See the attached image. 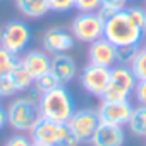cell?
<instances>
[{
    "label": "cell",
    "instance_id": "6da1fadb",
    "mask_svg": "<svg viewBox=\"0 0 146 146\" xmlns=\"http://www.w3.org/2000/svg\"><path fill=\"white\" fill-rule=\"evenodd\" d=\"M40 113L43 119H50L60 124H67L72 113L76 112L74 98L65 86H57L48 93H43L38 100Z\"/></svg>",
    "mask_w": 146,
    "mask_h": 146
},
{
    "label": "cell",
    "instance_id": "7a4b0ae2",
    "mask_svg": "<svg viewBox=\"0 0 146 146\" xmlns=\"http://www.w3.org/2000/svg\"><path fill=\"white\" fill-rule=\"evenodd\" d=\"M144 29H141L125 11L115 12L108 21H105V38L115 46H137L143 40Z\"/></svg>",
    "mask_w": 146,
    "mask_h": 146
},
{
    "label": "cell",
    "instance_id": "3957f363",
    "mask_svg": "<svg viewBox=\"0 0 146 146\" xmlns=\"http://www.w3.org/2000/svg\"><path fill=\"white\" fill-rule=\"evenodd\" d=\"M41 119L38 102L26 96L14 100L7 108V124L21 132H31L36 122Z\"/></svg>",
    "mask_w": 146,
    "mask_h": 146
},
{
    "label": "cell",
    "instance_id": "277c9868",
    "mask_svg": "<svg viewBox=\"0 0 146 146\" xmlns=\"http://www.w3.org/2000/svg\"><path fill=\"white\" fill-rule=\"evenodd\" d=\"M136 83H137V79L132 74V70H131L129 65L115 64L110 69V83H108L102 100H107V102H125L134 93Z\"/></svg>",
    "mask_w": 146,
    "mask_h": 146
},
{
    "label": "cell",
    "instance_id": "5b68a950",
    "mask_svg": "<svg viewBox=\"0 0 146 146\" xmlns=\"http://www.w3.org/2000/svg\"><path fill=\"white\" fill-rule=\"evenodd\" d=\"M72 36L83 43H93L105 36V21L98 12H79L70 24Z\"/></svg>",
    "mask_w": 146,
    "mask_h": 146
},
{
    "label": "cell",
    "instance_id": "8992f818",
    "mask_svg": "<svg viewBox=\"0 0 146 146\" xmlns=\"http://www.w3.org/2000/svg\"><path fill=\"white\" fill-rule=\"evenodd\" d=\"M33 33L24 21H11L0 29V46L12 52L14 55L23 53L31 43Z\"/></svg>",
    "mask_w": 146,
    "mask_h": 146
},
{
    "label": "cell",
    "instance_id": "52a82bcc",
    "mask_svg": "<svg viewBox=\"0 0 146 146\" xmlns=\"http://www.w3.org/2000/svg\"><path fill=\"white\" fill-rule=\"evenodd\" d=\"M98 125H100L98 112L91 110V108L76 110L74 113H72V117L69 119V122H67L69 131L79 139V143L91 141V137H93V134H95Z\"/></svg>",
    "mask_w": 146,
    "mask_h": 146
},
{
    "label": "cell",
    "instance_id": "ba28073f",
    "mask_svg": "<svg viewBox=\"0 0 146 146\" xmlns=\"http://www.w3.org/2000/svg\"><path fill=\"white\" fill-rule=\"evenodd\" d=\"M69 132L70 131H69L67 124H60V122L41 117L36 122V125L31 129V139L38 141V143L50 144V146H62V143Z\"/></svg>",
    "mask_w": 146,
    "mask_h": 146
},
{
    "label": "cell",
    "instance_id": "9c48e42d",
    "mask_svg": "<svg viewBox=\"0 0 146 146\" xmlns=\"http://www.w3.org/2000/svg\"><path fill=\"white\" fill-rule=\"evenodd\" d=\"M79 79H81V86L84 88L86 93L102 98L108 83H110V69L102 67V65H95V64H88L83 69Z\"/></svg>",
    "mask_w": 146,
    "mask_h": 146
},
{
    "label": "cell",
    "instance_id": "30bf717a",
    "mask_svg": "<svg viewBox=\"0 0 146 146\" xmlns=\"http://www.w3.org/2000/svg\"><path fill=\"white\" fill-rule=\"evenodd\" d=\"M132 110H134V107L129 100H125V102H107V100H103L96 112H98L100 122L124 127V125H127V122L132 115Z\"/></svg>",
    "mask_w": 146,
    "mask_h": 146
},
{
    "label": "cell",
    "instance_id": "8fae6325",
    "mask_svg": "<svg viewBox=\"0 0 146 146\" xmlns=\"http://www.w3.org/2000/svg\"><path fill=\"white\" fill-rule=\"evenodd\" d=\"M76 38L72 36V33L62 29V28H50L45 31L41 38L43 50L48 55H57V53H65L69 50L74 48Z\"/></svg>",
    "mask_w": 146,
    "mask_h": 146
},
{
    "label": "cell",
    "instance_id": "7c38bea8",
    "mask_svg": "<svg viewBox=\"0 0 146 146\" xmlns=\"http://www.w3.org/2000/svg\"><path fill=\"white\" fill-rule=\"evenodd\" d=\"M88 55H90V64H95V65L112 69L117 64V46L112 41H108L105 36L90 43Z\"/></svg>",
    "mask_w": 146,
    "mask_h": 146
},
{
    "label": "cell",
    "instance_id": "4fadbf2b",
    "mask_svg": "<svg viewBox=\"0 0 146 146\" xmlns=\"http://www.w3.org/2000/svg\"><path fill=\"white\" fill-rule=\"evenodd\" d=\"M124 141H125L124 129L120 125H112L105 122H100L91 137L93 146H122Z\"/></svg>",
    "mask_w": 146,
    "mask_h": 146
},
{
    "label": "cell",
    "instance_id": "5bb4252c",
    "mask_svg": "<svg viewBox=\"0 0 146 146\" xmlns=\"http://www.w3.org/2000/svg\"><path fill=\"white\" fill-rule=\"evenodd\" d=\"M50 72L55 76L58 84L65 86L67 83H70L76 78V62L67 53H57V55L52 57Z\"/></svg>",
    "mask_w": 146,
    "mask_h": 146
},
{
    "label": "cell",
    "instance_id": "9a60e30c",
    "mask_svg": "<svg viewBox=\"0 0 146 146\" xmlns=\"http://www.w3.org/2000/svg\"><path fill=\"white\" fill-rule=\"evenodd\" d=\"M21 64L28 69V72L33 76V79H36V78L46 74V72H50L52 58L45 50H31L21 58Z\"/></svg>",
    "mask_w": 146,
    "mask_h": 146
},
{
    "label": "cell",
    "instance_id": "2e32d148",
    "mask_svg": "<svg viewBox=\"0 0 146 146\" xmlns=\"http://www.w3.org/2000/svg\"><path fill=\"white\" fill-rule=\"evenodd\" d=\"M16 7L28 19H40L50 12L48 0H16Z\"/></svg>",
    "mask_w": 146,
    "mask_h": 146
},
{
    "label": "cell",
    "instance_id": "e0dca14e",
    "mask_svg": "<svg viewBox=\"0 0 146 146\" xmlns=\"http://www.w3.org/2000/svg\"><path fill=\"white\" fill-rule=\"evenodd\" d=\"M127 127L134 136L146 137V105L134 107L132 115L127 122Z\"/></svg>",
    "mask_w": 146,
    "mask_h": 146
},
{
    "label": "cell",
    "instance_id": "ac0fdd59",
    "mask_svg": "<svg viewBox=\"0 0 146 146\" xmlns=\"http://www.w3.org/2000/svg\"><path fill=\"white\" fill-rule=\"evenodd\" d=\"M11 78H12V81H14V84L17 86V90L19 91H24V90H29L31 86H33V83H35V79H33V76L28 72V69L21 64V60H19V64L12 69V72L9 74Z\"/></svg>",
    "mask_w": 146,
    "mask_h": 146
},
{
    "label": "cell",
    "instance_id": "d6986e66",
    "mask_svg": "<svg viewBox=\"0 0 146 146\" xmlns=\"http://www.w3.org/2000/svg\"><path fill=\"white\" fill-rule=\"evenodd\" d=\"M131 70L137 81H146V48H139L134 60L131 62Z\"/></svg>",
    "mask_w": 146,
    "mask_h": 146
},
{
    "label": "cell",
    "instance_id": "ffe728a7",
    "mask_svg": "<svg viewBox=\"0 0 146 146\" xmlns=\"http://www.w3.org/2000/svg\"><path fill=\"white\" fill-rule=\"evenodd\" d=\"M19 64L17 55H14L12 52L5 50L4 46H0V76H7L12 72V69Z\"/></svg>",
    "mask_w": 146,
    "mask_h": 146
},
{
    "label": "cell",
    "instance_id": "44dd1931",
    "mask_svg": "<svg viewBox=\"0 0 146 146\" xmlns=\"http://www.w3.org/2000/svg\"><path fill=\"white\" fill-rule=\"evenodd\" d=\"M33 86H35V90L40 95H43V93H48V91H52L53 88H57L60 84H58V81L55 79V76L52 74V72H46V74H43V76H40V78L35 79Z\"/></svg>",
    "mask_w": 146,
    "mask_h": 146
},
{
    "label": "cell",
    "instance_id": "7402d4cb",
    "mask_svg": "<svg viewBox=\"0 0 146 146\" xmlns=\"http://www.w3.org/2000/svg\"><path fill=\"white\" fill-rule=\"evenodd\" d=\"M137 50H139V48L134 46V45L117 46V64H120V65H131V62L134 60Z\"/></svg>",
    "mask_w": 146,
    "mask_h": 146
},
{
    "label": "cell",
    "instance_id": "603a6c76",
    "mask_svg": "<svg viewBox=\"0 0 146 146\" xmlns=\"http://www.w3.org/2000/svg\"><path fill=\"white\" fill-rule=\"evenodd\" d=\"M16 93H19V90L14 84L12 78L9 74L7 76H0V96H2V98H9V96H12Z\"/></svg>",
    "mask_w": 146,
    "mask_h": 146
},
{
    "label": "cell",
    "instance_id": "cb8c5ba5",
    "mask_svg": "<svg viewBox=\"0 0 146 146\" xmlns=\"http://www.w3.org/2000/svg\"><path fill=\"white\" fill-rule=\"evenodd\" d=\"M48 5L53 12H69L76 7V0H48Z\"/></svg>",
    "mask_w": 146,
    "mask_h": 146
},
{
    "label": "cell",
    "instance_id": "d4e9b609",
    "mask_svg": "<svg viewBox=\"0 0 146 146\" xmlns=\"http://www.w3.org/2000/svg\"><path fill=\"white\" fill-rule=\"evenodd\" d=\"M79 12H98L102 9V0H76V7Z\"/></svg>",
    "mask_w": 146,
    "mask_h": 146
},
{
    "label": "cell",
    "instance_id": "484cf974",
    "mask_svg": "<svg viewBox=\"0 0 146 146\" xmlns=\"http://www.w3.org/2000/svg\"><path fill=\"white\" fill-rule=\"evenodd\" d=\"M125 12L129 14V17H131L141 29H144V26H146V11H144V9H141V7H127Z\"/></svg>",
    "mask_w": 146,
    "mask_h": 146
},
{
    "label": "cell",
    "instance_id": "4316f807",
    "mask_svg": "<svg viewBox=\"0 0 146 146\" xmlns=\"http://www.w3.org/2000/svg\"><path fill=\"white\" fill-rule=\"evenodd\" d=\"M33 139H29L24 134H16L12 137H9V141L5 143V146H31Z\"/></svg>",
    "mask_w": 146,
    "mask_h": 146
},
{
    "label": "cell",
    "instance_id": "83f0119b",
    "mask_svg": "<svg viewBox=\"0 0 146 146\" xmlns=\"http://www.w3.org/2000/svg\"><path fill=\"white\" fill-rule=\"evenodd\" d=\"M129 0H102V7L112 9V11H125Z\"/></svg>",
    "mask_w": 146,
    "mask_h": 146
},
{
    "label": "cell",
    "instance_id": "f1b7e54d",
    "mask_svg": "<svg viewBox=\"0 0 146 146\" xmlns=\"http://www.w3.org/2000/svg\"><path fill=\"white\" fill-rule=\"evenodd\" d=\"M134 96L139 105H146V81H137L134 88Z\"/></svg>",
    "mask_w": 146,
    "mask_h": 146
},
{
    "label": "cell",
    "instance_id": "f546056e",
    "mask_svg": "<svg viewBox=\"0 0 146 146\" xmlns=\"http://www.w3.org/2000/svg\"><path fill=\"white\" fill-rule=\"evenodd\" d=\"M79 144V139L72 134V132H69L67 134V137L64 139V143H62V146H78Z\"/></svg>",
    "mask_w": 146,
    "mask_h": 146
},
{
    "label": "cell",
    "instance_id": "4dcf8cb0",
    "mask_svg": "<svg viewBox=\"0 0 146 146\" xmlns=\"http://www.w3.org/2000/svg\"><path fill=\"white\" fill-rule=\"evenodd\" d=\"M5 125H7V110L0 105V131H2Z\"/></svg>",
    "mask_w": 146,
    "mask_h": 146
},
{
    "label": "cell",
    "instance_id": "1f68e13d",
    "mask_svg": "<svg viewBox=\"0 0 146 146\" xmlns=\"http://www.w3.org/2000/svg\"><path fill=\"white\" fill-rule=\"evenodd\" d=\"M31 146H50V144H45V143H38V141H33Z\"/></svg>",
    "mask_w": 146,
    "mask_h": 146
},
{
    "label": "cell",
    "instance_id": "d6a6232c",
    "mask_svg": "<svg viewBox=\"0 0 146 146\" xmlns=\"http://www.w3.org/2000/svg\"><path fill=\"white\" fill-rule=\"evenodd\" d=\"M144 31H146V26H144Z\"/></svg>",
    "mask_w": 146,
    "mask_h": 146
},
{
    "label": "cell",
    "instance_id": "836d02e7",
    "mask_svg": "<svg viewBox=\"0 0 146 146\" xmlns=\"http://www.w3.org/2000/svg\"><path fill=\"white\" fill-rule=\"evenodd\" d=\"M0 98H2V96H0Z\"/></svg>",
    "mask_w": 146,
    "mask_h": 146
}]
</instances>
